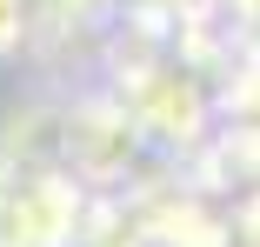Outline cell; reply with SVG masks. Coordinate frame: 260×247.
Returning a JSON list of instances; mask_svg holds the SVG:
<instances>
[{"mask_svg":"<svg viewBox=\"0 0 260 247\" xmlns=\"http://www.w3.org/2000/svg\"><path fill=\"white\" fill-rule=\"evenodd\" d=\"M14 34H20V7H14V0H0V54L14 47Z\"/></svg>","mask_w":260,"mask_h":247,"instance_id":"cell-1","label":"cell"}]
</instances>
